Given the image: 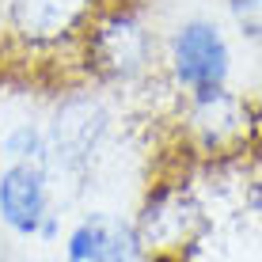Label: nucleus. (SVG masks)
Masks as SVG:
<instances>
[{"label":"nucleus","instance_id":"9d476101","mask_svg":"<svg viewBox=\"0 0 262 262\" xmlns=\"http://www.w3.org/2000/svg\"><path fill=\"white\" fill-rule=\"evenodd\" d=\"M141 258H144V247H141L137 232H133V224H125V221L114 216L111 232H106V239L99 243L92 262H141Z\"/></svg>","mask_w":262,"mask_h":262},{"label":"nucleus","instance_id":"f8f14e48","mask_svg":"<svg viewBox=\"0 0 262 262\" xmlns=\"http://www.w3.org/2000/svg\"><path fill=\"white\" fill-rule=\"evenodd\" d=\"M255 209L262 213V171H258V179H255Z\"/></svg>","mask_w":262,"mask_h":262},{"label":"nucleus","instance_id":"423d86ee","mask_svg":"<svg viewBox=\"0 0 262 262\" xmlns=\"http://www.w3.org/2000/svg\"><path fill=\"white\" fill-rule=\"evenodd\" d=\"M50 167L46 164H8L0 171V224L15 236H38L50 205Z\"/></svg>","mask_w":262,"mask_h":262},{"label":"nucleus","instance_id":"1a4fd4ad","mask_svg":"<svg viewBox=\"0 0 262 262\" xmlns=\"http://www.w3.org/2000/svg\"><path fill=\"white\" fill-rule=\"evenodd\" d=\"M111 221H114V216H106V213H88L84 221L69 232L65 262H92L95 251H99V243H103L106 232H111Z\"/></svg>","mask_w":262,"mask_h":262},{"label":"nucleus","instance_id":"f03ea898","mask_svg":"<svg viewBox=\"0 0 262 262\" xmlns=\"http://www.w3.org/2000/svg\"><path fill=\"white\" fill-rule=\"evenodd\" d=\"M111 129V111L95 92H69L53 106L46 125L50 144V175H84L92 167L99 144Z\"/></svg>","mask_w":262,"mask_h":262},{"label":"nucleus","instance_id":"9b49d317","mask_svg":"<svg viewBox=\"0 0 262 262\" xmlns=\"http://www.w3.org/2000/svg\"><path fill=\"white\" fill-rule=\"evenodd\" d=\"M224 4H228V15L239 27V34L262 38V0H224Z\"/></svg>","mask_w":262,"mask_h":262},{"label":"nucleus","instance_id":"6e6552de","mask_svg":"<svg viewBox=\"0 0 262 262\" xmlns=\"http://www.w3.org/2000/svg\"><path fill=\"white\" fill-rule=\"evenodd\" d=\"M4 156L8 164H46L50 167V144L46 129H38L34 122H19L4 133Z\"/></svg>","mask_w":262,"mask_h":262},{"label":"nucleus","instance_id":"f257e3e1","mask_svg":"<svg viewBox=\"0 0 262 262\" xmlns=\"http://www.w3.org/2000/svg\"><path fill=\"white\" fill-rule=\"evenodd\" d=\"M84 69L99 84H133L156 61V38L148 23L129 8H99V15L80 38Z\"/></svg>","mask_w":262,"mask_h":262},{"label":"nucleus","instance_id":"0eeeda50","mask_svg":"<svg viewBox=\"0 0 262 262\" xmlns=\"http://www.w3.org/2000/svg\"><path fill=\"white\" fill-rule=\"evenodd\" d=\"M190 133L209 156H232L255 133L251 111L239 95H232L228 88L209 95H198L190 106Z\"/></svg>","mask_w":262,"mask_h":262},{"label":"nucleus","instance_id":"20e7f679","mask_svg":"<svg viewBox=\"0 0 262 262\" xmlns=\"http://www.w3.org/2000/svg\"><path fill=\"white\" fill-rule=\"evenodd\" d=\"M99 15V0H8V31L27 50L80 42Z\"/></svg>","mask_w":262,"mask_h":262},{"label":"nucleus","instance_id":"7ed1b4c3","mask_svg":"<svg viewBox=\"0 0 262 262\" xmlns=\"http://www.w3.org/2000/svg\"><path fill=\"white\" fill-rule=\"evenodd\" d=\"M141 247L167 255V251H186L209 232V216L202 202L186 190V186H160L148 194L144 209L133 224Z\"/></svg>","mask_w":262,"mask_h":262},{"label":"nucleus","instance_id":"39448f33","mask_svg":"<svg viewBox=\"0 0 262 262\" xmlns=\"http://www.w3.org/2000/svg\"><path fill=\"white\" fill-rule=\"evenodd\" d=\"M228 69H232V53H228V42L221 38V31H216V23L190 19L175 31V38H171V76L183 92H190L194 99L221 92L228 84Z\"/></svg>","mask_w":262,"mask_h":262}]
</instances>
